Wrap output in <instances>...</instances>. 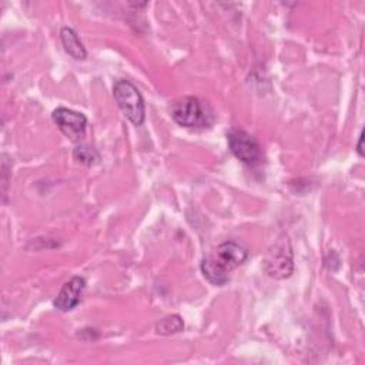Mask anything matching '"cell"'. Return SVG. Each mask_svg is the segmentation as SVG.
<instances>
[{
    "label": "cell",
    "mask_w": 365,
    "mask_h": 365,
    "mask_svg": "<svg viewBox=\"0 0 365 365\" xmlns=\"http://www.w3.org/2000/svg\"><path fill=\"white\" fill-rule=\"evenodd\" d=\"M248 258V250L238 242L225 241L220 244L201 262L204 277L214 285L227 282L231 271L238 268Z\"/></svg>",
    "instance_id": "6da1fadb"
},
{
    "label": "cell",
    "mask_w": 365,
    "mask_h": 365,
    "mask_svg": "<svg viewBox=\"0 0 365 365\" xmlns=\"http://www.w3.org/2000/svg\"><path fill=\"white\" fill-rule=\"evenodd\" d=\"M113 96L124 115L133 124L141 125L145 117V107L137 87L128 80H118L113 87Z\"/></svg>",
    "instance_id": "7a4b0ae2"
},
{
    "label": "cell",
    "mask_w": 365,
    "mask_h": 365,
    "mask_svg": "<svg viewBox=\"0 0 365 365\" xmlns=\"http://www.w3.org/2000/svg\"><path fill=\"white\" fill-rule=\"evenodd\" d=\"M264 269L271 278L275 279H284L291 277L294 271L292 248L285 234H282L265 254Z\"/></svg>",
    "instance_id": "3957f363"
},
{
    "label": "cell",
    "mask_w": 365,
    "mask_h": 365,
    "mask_svg": "<svg viewBox=\"0 0 365 365\" xmlns=\"http://www.w3.org/2000/svg\"><path fill=\"white\" fill-rule=\"evenodd\" d=\"M171 115L177 124L188 128L205 127L211 123V114L207 113V108L200 98L192 96L175 100L171 104Z\"/></svg>",
    "instance_id": "277c9868"
},
{
    "label": "cell",
    "mask_w": 365,
    "mask_h": 365,
    "mask_svg": "<svg viewBox=\"0 0 365 365\" xmlns=\"http://www.w3.org/2000/svg\"><path fill=\"white\" fill-rule=\"evenodd\" d=\"M228 145L232 154L247 165H254L261 158V148L258 141L244 130L234 128L227 134Z\"/></svg>",
    "instance_id": "5b68a950"
},
{
    "label": "cell",
    "mask_w": 365,
    "mask_h": 365,
    "mask_svg": "<svg viewBox=\"0 0 365 365\" xmlns=\"http://www.w3.org/2000/svg\"><path fill=\"white\" fill-rule=\"evenodd\" d=\"M51 118L58 125L61 133L70 140L78 141L84 137L87 127V118L84 114L66 107H58L53 111Z\"/></svg>",
    "instance_id": "8992f818"
},
{
    "label": "cell",
    "mask_w": 365,
    "mask_h": 365,
    "mask_svg": "<svg viewBox=\"0 0 365 365\" xmlns=\"http://www.w3.org/2000/svg\"><path fill=\"white\" fill-rule=\"evenodd\" d=\"M84 288H86V279L83 277H73L61 287L60 292L57 294L53 302L54 307L63 312L71 311L80 302Z\"/></svg>",
    "instance_id": "52a82bcc"
},
{
    "label": "cell",
    "mask_w": 365,
    "mask_h": 365,
    "mask_svg": "<svg viewBox=\"0 0 365 365\" xmlns=\"http://www.w3.org/2000/svg\"><path fill=\"white\" fill-rule=\"evenodd\" d=\"M60 38L64 46V50L76 60H84L87 57V51L80 41L76 31L70 27H63L60 31Z\"/></svg>",
    "instance_id": "ba28073f"
},
{
    "label": "cell",
    "mask_w": 365,
    "mask_h": 365,
    "mask_svg": "<svg viewBox=\"0 0 365 365\" xmlns=\"http://www.w3.org/2000/svg\"><path fill=\"white\" fill-rule=\"evenodd\" d=\"M182 328H184V322H182L181 317L177 314H173V315H168V317L160 319L155 325V331L160 335L177 334V332L182 331Z\"/></svg>",
    "instance_id": "9c48e42d"
},
{
    "label": "cell",
    "mask_w": 365,
    "mask_h": 365,
    "mask_svg": "<svg viewBox=\"0 0 365 365\" xmlns=\"http://www.w3.org/2000/svg\"><path fill=\"white\" fill-rule=\"evenodd\" d=\"M73 157H74L78 163H81V164H84V165H93V164H96V163L98 161V158H100L98 154H97V151H96L94 148L87 147V145H80V147L74 148Z\"/></svg>",
    "instance_id": "30bf717a"
},
{
    "label": "cell",
    "mask_w": 365,
    "mask_h": 365,
    "mask_svg": "<svg viewBox=\"0 0 365 365\" xmlns=\"http://www.w3.org/2000/svg\"><path fill=\"white\" fill-rule=\"evenodd\" d=\"M362 133L359 134V141H358V145H356V151H358V154L359 155H364V153H362Z\"/></svg>",
    "instance_id": "8fae6325"
}]
</instances>
